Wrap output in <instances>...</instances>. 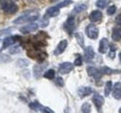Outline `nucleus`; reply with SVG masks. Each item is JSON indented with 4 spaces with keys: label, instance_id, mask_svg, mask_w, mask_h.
<instances>
[{
    "label": "nucleus",
    "instance_id": "f257e3e1",
    "mask_svg": "<svg viewBox=\"0 0 121 113\" xmlns=\"http://www.w3.org/2000/svg\"><path fill=\"white\" fill-rule=\"evenodd\" d=\"M39 17L38 11L36 10H29L26 11L25 13L21 15L20 17H18L13 20L14 24H22V23H25V22H34L35 20H36Z\"/></svg>",
    "mask_w": 121,
    "mask_h": 113
},
{
    "label": "nucleus",
    "instance_id": "f03ea898",
    "mask_svg": "<svg viewBox=\"0 0 121 113\" xmlns=\"http://www.w3.org/2000/svg\"><path fill=\"white\" fill-rule=\"evenodd\" d=\"M2 9L7 14H14L18 10V6L14 2L9 1V2H5L2 5Z\"/></svg>",
    "mask_w": 121,
    "mask_h": 113
},
{
    "label": "nucleus",
    "instance_id": "7ed1b4c3",
    "mask_svg": "<svg viewBox=\"0 0 121 113\" xmlns=\"http://www.w3.org/2000/svg\"><path fill=\"white\" fill-rule=\"evenodd\" d=\"M86 33L90 39L95 40L99 36V29L94 24H89L86 28Z\"/></svg>",
    "mask_w": 121,
    "mask_h": 113
},
{
    "label": "nucleus",
    "instance_id": "20e7f679",
    "mask_svg": "<svg viewBox=\"0 0 121 113\" xmlns=\"http://www.w3.org/2000/svg\"><path fill=\"white\" fill-rule=\"evenodd\" d=\"M19 39H20V36H18V35H13V36H8V37H6L3 40L2 49H7L8 47L13 45Z\"/></svg>",
    "mask_w": 121,
    "mask_h": 113
},
{
    "label": "nucleus",
    "instance_id": "39448f33",
    "mask_svg": "<svg viewBox=\"0 0 121 113\" xmlns=\"http://www.w3.org/2000/svg\"><path fill=\"white\" fill-rule=\"evenodd\" d=\"M74 64L71 62H63L59 66V72L60 74H67L73 71Z\"/></svg>",
    "mask_w": 121,
    "mask_h": 113
},
{
    "label": "nucleus",
    "instance_id": "423d86ee",
    "mask_svg": "<svg viewBox=\"0 0 121 113\" xmlns=\"http://www.w3.org/2000/svg\"><path fill=\"white\" fill-rule=\"evenodd\" d=\"M37 29H38L37 23H35V22H30L29 24L22 26V28L20 29V31H21L22 33L27 34V33H30V32H33L36 31Z\"/></svg>",
    "mask_w": 121,
    "mask_h": 113
},
{
    "label": "nucleus",
    "instance_id": "0eeeda50",
    "mask_svg": "<svg viewBox=\"0 0 121 113\" xmlns=\"http://www.w3.org/2000/svg\"><path fill=\"white\" fill-rule=\"evenodd\" d=\"M87 72H88V74L91 77L96 79V80H98V79H100L102 77V72H101V71L99 69L95 68V67H92V66H90V67L87 68Z\"/></svg>",
    "mask_w": 121,
    "mask_h": 113
},
{
    "label": "nucleus",
    "instance_id": "6e6552de",
    "mask_svg": "<svg viewBox=\"0 0 121 113\" xmlns=\"http://www.w3.org/2000/svg\"><path fill=\"white\" fill-rule=\"evenodd\" d=\"M92 101L95 105V107L98 109H101V108L103 107L104 103V98L98 93H95L92 97Z\"/></svg>",
    "mask_w": 121,
    "mask_h": 113
},
{
    "label": "nucleus",
    "instance_id": "1a4fd4ad",
    "mask_svg": "<svg viewBox=\"0 0 121 113\" xmlns=\"http://www.w3.org/2000/svg\"><path fill=\"white\" fill-rule=\"evenodd\" d=\"M76 26V23H75V18L74 17H69L67 19V20L65 21L64 23V29L69 32V33H72L74 29Z\"/></svg>",
    "mask_w": 121,
    "mask_h": 113
},
{
    "label": "nucleus",
    "instance_id": "9d476101",
    "mask_svg": "<svg viewBox=\"0 0 121 113\" xmlns=\"http://www.w3.org/2000/svg\"><path fill=\"white\" fill-rule=\"evenodd\" d=\"M84 56H85V60L87 62H90L91 61L94 56H95V52H94V49L91 47V46H87L85 48V51H84Z\"/></svg>",
    "mask_w": 121,
    "mask_h": 113
},
{
    "label": "nucleus",
    "instance_id": "9b49d317",
    "mask_svg": "<svg viewBox=\"0 0 121 113\" xmlns=\"http://www.w3.org/2000/svg\"><path fill=\"white\" fill-rule=\"evenodd\" d=\"M67 45H68V42H67V40H61V41L59 43V44L57 45V47H56L55 51H54V55L58 56V55H60L61 53H63V52H64V50L66 49Z\"/></svg>",
    "mask_w": 121,
    "mask_h": 113
},
{
    "label": "nucleus",
    "instance_id": "f8f14e48",
    "mask_svg": "<svg viewBox=\"0 0 121 113\" xmlns=\"http://www.w3.org/2000/svg\"><path fill=\"white\" fill-rule=\"evenodd\" d=\"M103 19V13L100 10H93L90 14V20L91 22H98Z\"/></svg>",
    "mask_w": 121,
    "mask_h": 113
},
{
    "label": "nucleus",
    "instance_id": "ddd939ff",
    "mask_svg": "<svg viewBox=\"0 0 121 113\" xmlns=\"http://www.w3.org/2000/svg\"><path fill=\"white\" fill-rule=\"evenodd\" d=\"M109 48V42L106 38H103L100 41V45H99V52L101 54H105L106 52L108 51Z\"/></svg>",
    "mask_w": 121,
    "mask_h": 113
},
{
    "label": "nucleus",
    "instance_id": "4468645a",
    "mask_svg": "<svg viewBox=\"0 0 121 113\" xmlns=\"http://www.w3.org/2000/svg\"><path fill=\"white\" fill-rule=\"evenodd\" d=\"M112 39L114 41H119L121 39V24L117 25L113 29L112 32Z\"/></svg>",
    "mask_w": 121,
    "mask_h": 113
},
{
    "label": "nucleus",
    "instance_id": "2eb2a0df",
    "mask_svg": "<svg viewBox=\"0 0 121 113\" xmlns=\"http://www.w3.org/2000/svg\"><path fill=\"white\" fill-rule=\"evenodd\" d=\"M59 14H60V8H59L57 6H54V7L48 8L47 9V11H46V15H47V17H50V18L57 17Z\"/></svg>",
    "mask_w": 121,
    "mask_h": 113
},
{
    "label": "nucleus",
    "instance_id": "dca6fc26",
    "mask_svg": "<svg viewBox=\"0 0 121 113\" xmlns=\"http://www.w3.org/2000/svg\"><path fill=\"white\" fill-rule=\"evenodd\" d=\"M92 93V89L91 87H80L77 90V94L81 98H84L87 96H90Z\"/></svg>",
    "mask_w": 121,
    "mask_h": 113
},
{
    "label": "nucleus",
    "instance_id": "f3484780",
    "mask_svg": "<svg viewBox=\"0 0 121 113\" xmlns=\"http://www.w3.org/2000/svg\"><path fill=\"white\" fill-rule=\"evenodd\" d=\"M113 97L116 99L121 98V83H117L113 88Z\"/></svg>",
    "mask_w": 121,
    "mask_h": 113
},
{
    "label": "nucleus",
    "instance_id": "a211bd4d",
    "mask_svg": "<svg viewBox=\"0 0 121 113\" xmlns=\"http://www.w3.org/2000/svg\"><path fill=\"white\" fill-rule=\"evenodd\" d=\"M44 69H45V67H44V66H40V65H35V66L34 67V69H33L35 76L36 78H38V77L40 76V74L42 73V71H43V70H44Z\"/></svg>",
    "mask_w": 121,
    "mask_h": 113
},
{
    "label": "nucleus",
    "instance_id": "6ab92c4d",
    "mask_svg": "<svg viewBox=\"0 0 121 113\" xmlns=\"http://www.w3.org/2000/svg\"><path fill=\"white\" fill-rule=\"evenodd\" d=\"M76 36V42L77 44L81 46V47H84V44H85V42H84V36L81 32H76L75 34Z\"/></svg>",
    "mask_w": 121,
    "mask_h": 113
},
{
    "label": "nucleus",
    "instance_id": "aec40b11",
    "mask_svg": "<svg viewBox=\"0 0 121 113\" xmlns=\"http://www.w3.org/2000/svg\"><path fill=\"white\" fill-rule=\"evenodd\" d=\"M109 3H110V0H97L96 6L100 8H104L109 5Z\"/></svg>",
    "mask_w": 121,
    "mask_h": 113
},
{
    "label": "nucleus",
    "instance_id": "412c9836",
    "mask_svg": "<svg viewBox=\"0 0 121 113\" xmlns=\"http://www.w3.org/2000/svg\"><path fill=\"white\" fill-rule=\"evenodd\" d=\"M86 8H87V5H85V4H80V5H77L76 8H74L73 13H80V12L84 11Z\"/></svg>",
    "mask_w": 121,
    "mask_h": 113
},
{
    "label": "nucleus",
    "instance_id": "4be33fe9",
    "mask_svg": "<svg viewBox=\"0 0 121 113\" xmlns=\"http://www.w3.org/2000/svg\"><path fill=\"white\" fill-rule=\"evenodd\" d=\"M44 77L47 78V79H48V80H52V79H54V77H55V71L52 70V69L47 71L45 73H44Z\"/></svg>",
    "mask_w": 121,
    "mask_h": 113
},
{
    "label": "nucleus",
    "instance_id": "5701e85b",
    "mask_svg": "<svg viewBox=\"0 0 121 113\" xmlns=\"http://www.w3.org/2000/svg\"><path fill=\"white\" fill-rule=\"evenodd\" d=\"M82 113H91V106L89 103H84L81 107Z\"/></svg>",
    "mask_w": 121,
    "mask_h": 113
},
{
    "label": "nucleus",
    "instance_id": "b1692460",
    "mask_svg": "<svg viewBox=\"0 0 121 113\" xmlns=\"http://www.w3.org/2000/svg\"><path fill=\"white\" fill-rule=\"evenodd\" d=\"M21 52V45L20 44H13L11 45L10 49H9V53L10 54H17V53H20Z\"/></svg>",
    "mask_w": 121,
    "mask_h": 113
},
{
    "label": "nucleus",
    "instance_id": "393cba45",
    "mask_svg": "<svg viewBox=\"0 0 121 113\" xmlns=\"http://www.w3.org/2000/svg\"><path fill=\"white\" fill-rule=\"evenodd\" d=\"M111 90H112V82L108 81V82H106L105 87H104V95H105V97L109 96V94L111 93Z\"/></svg>",
    "mask_w": 121,
    "mask_h": 113
},
{
    "label": "nucleus",
    "instance_id": "a878e982",
    "mask_svg": "<svg viewBox=\"0 0 121 113\" xmlns=\"http://www.w3.org/2000/svg\"><path fill=\"white\" fill-rule=\"evenodd\" d=\"M11 61V57L8 55H0V64L3 63H9Z\"/></svg>",
    "mask_w": 121,
    "mask_h": 113
},
{
    "label": "nucleus",
    "instance_id": "bb28decb",
    "mask_svg": "<svg viewBox=\"0 0 121 113\" xmlns=\"http://www.w3.org/2000/svg\"><path fill=\"white\" fill-rule=\"evenodd\" d=\"M17 65L19 67H26L29 65V61H27L26 59H23V58H20L17 61Z\"/></svg>",
    "mask_w": 121,
    "mask_h": 113
},
{
    "label": "nucleus",
    "instance_id": "cd10ccee",
    "mask_svg": "<svg viewBox=\"0 0 121 113\" xmlns=\"http://www.w3.org/2000/svg\"><path fill=\"white\" fill-rule=\"evenodd\" d=\"M100 71L102 72V74H107V75H110V74H112V73L114 72L113 70H111L110 68H108V67H106V66L103 67Z\"/></svg>",
    "mask_w": 121,
    "mask_h": 113
},
{
    "label": "nucleus",
    "instance_id": "c85d7f7f",
    "mask_svg": "<svg viewBox=\"0 0 121 113\" xmlns=\"http://www.w3.org/2000/svg\"><path fill=\"white\" fill-rule=\"evenodd\" d=\"M116 11H117V7H116L115 5H112V6H110V7L107 8V14L110 15V16L115 14Z\"/></svg>",
    "mask_w": 121,
    "mask_h": 113
},
{
    "label": "nucleus",
    "instance_id": "c756f323",
    "mask_svg": "<svg viewBox=\"0 0 121 113\" xmlns=\"http://www.w3.org/2000/svg\"><path fill=\"white\" fill-rule=\"evenodd\" d=\"M30 107H31V109H43L42 108V106L38 103V102H32L30 104Z\"/></svg>",
    "mask_w": 121,
    "mask_h": 113
},
{
    "label": "nucleus",
    "instance_id": "7c9ffc66",
    "mask_svg": "<svg viewBox=\"0 0 121 113\" xmlns=\"http://www.w3.org/2000/svg\"><path fill=\"white\" fill-rule=\"evenodd\" d=\"M71 3H72V1H71V0H64V1H62L61 3L58 4V5H57V7H58L59 8H63V7H66V6L70 5Z\"/></svg>",
    "mask_w": 121,
    "mask_h": 113
},
{
    "label": "nucleus",
    "instance_id": "2f4dec72",
    "mask_svg": "<svg viewBox=\"0 0 121 113\" xmlns=\"http://www.w3.org/2000/svg\"><path fill=\"white\" fill-rule=\"evenodd\" d=\"M55 84L58 85V86H60V87H62V86L64 85L63 79H62L61 77H57V78L55 79Z\"/></svg>",
    "mask_w": 121,
    "mask_h": 113
},
{
    "label": "nucleus",
    "instance_id": "473e14b6",
    "mask_svg": "<svg viewBox=\"0 0 121 113\" xmlns=\"http://www.w3.org/2000/svg\"><path fill=\"white\" fill-rule=\"evenodd\" d=\"M82 62H83V60H82V57L81 56H79L76 58V60H75V63H74V65H76V66H81L82 65Z\"/></svg>",
    "mask_w": 121,
    "mask_h": 113
},
{
    "label": "nucleus",
    "instance_id": "72a5a7b5",
    "mask_svg": "<svg viewBox=\"0 0 121 113\" xmlns=\"http://www.w3.org/2000/svg\"><path fill=\"white\" fill-rule=\"evenodd\" d=\"M40 25H41V27H46V26L48 25V20L46 17L41 20V24H40Z\"/></svg>",
    "mask_w": 121,
    "mask_h": 113
},
{
    "label": "nucleus",
    "instance_id": "f704fd0d",
    "mask_svg": "<svg viewBox=\"0 0 121 113\" xmlns=\"http://www.w3.org/2000/svg\"><path fill=\"white\" fill-rule=\"evenodd\" d=\"M108 56H109V57H111V58H115V56H116V51H115V48L114 47L111 48Z\"/></svg>",
    "mask_w": 121,
    "mask_h": 113
},
{
    "label": "nucleus",
    "instance_id": "c9c22d12",
    "mask_svg": "<svg viewBox=\"0 0 121 113\" xmlns=\"http://www.w3.org/2000/svg\"><path fill=\"white\" fill-rule=\"evenodd\" d=\"M42 113H54V112H53V110H51V109H48V108H43Z\"/></svg>",
    "mask_w": 121,
    "mask_h": 113
},
{
    "label": "nucleus",
    "instance_id": "e433bc0d",
    "mask_svg": "<svg viewBox=\"0 0 121 113\" xmlns=\"http://www.w3.org/2000/svg\"><path fill=\"white\" fill-rule=\"evenodd\" d=\"M119 59H120V62H121V53L119 54Z\"/></svg>",
    "mask_w": 121,
    "mask_h": 113
},
{
    "label": "nucleus",
    "instance_id": "4c0bfd02",
    "mask_svg": "<svg viewBox=\"0 0 121 113\" xmlns=\"http://www.w3.org/2000/svg\"><path fill=\"white\" fill-rule=\"evenodd\" d=\"M118 112L121 113V108H120V109H119V111H118Z\"/></svg>",
    "mask_w": 121,
    "mask_h": 113
},
{
    "label": "nucleus",
    "instance_id": "58836bf2",
    "mask_svg": "<svg viewBox=\"0 0 121 113\" xmlns=\"http://www.w3.org/2000/svg\"><path fill=\"white\" fill-rule=\"evenodd\" d=\"M13 1H16V0H13Z\"/></svg>",
    "mask_w": 121,
    "mask_h": 113
},
{
    "label": "nucleus",
    "instance_id": "ea45409f",
    "mask_svg": "<svg viewBox=\"0 0 121 113\" xmlns=\"http://www.w3.org/2000/svg\"><path fill=\"white\" fill-rule=\"evenodd\" d=\"M0 1H1V0H0Z\"/></svg>",
    "mask_w": 121,
    "mask_h": 113
}]
</instances>
